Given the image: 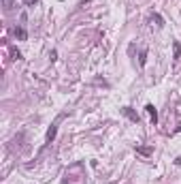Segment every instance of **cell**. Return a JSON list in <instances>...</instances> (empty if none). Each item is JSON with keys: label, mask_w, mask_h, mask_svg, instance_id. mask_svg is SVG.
<instances>
[{"label": "cell", "mask_w": 181, "mask_h": 184, "mask_svg": "<svg viewBox=\"0 0 181 184\" xmlns=\"http://www.w3.org/2000/svg\"><path fill=\"white\" fill-rule=\"evenodd\" d=\"M13 58L19 60V58H21V51H19V49H13Z\"/></svg>", "instance_id": "obj_11"}, {"label": "cell", "mask_w": 181, "mask_h": 184, "mask_svg": "<svg viewBox=\"0 0 181 184\" xmlns=\"http://www.w3.org/2000/svg\"><path fill=\"white\" fill-rule=\"evenodd\" d=\"M24 4L26 6H34V4H39V0H24Z\"/></svg>", "instance_id": "obj_10"}, {"label": "cell", "mask_w": 181, "mask_h": 184, "mask_svg": "<svg viewBox=\"0 0 181 184\" xmlns=\"http://www.w3.org/2000/svg\"><path fill=\"white\" fill-rule=\"evenodd\" d=\"M145 109H147V114H149V118H151V122L156 124V122H158V111H156V107H153L151 103H147V105H145Z\"/></svg>", "instance_id": "obj_2"}, {"label": "cell", "mask_w": 181, "mask_h": 184, "mask_svg": "<svg viewBox=\"0 0 181 184\" xmlns=\"http://www.w3.org/2000/svg\"><path fill=\"white\" fill-rule=\"evenodd\" d=\"M122 111H124V116H128V118H130V120H132L134 124H138V122H141V118H138V114H136V111L132 109V107H124Z\"/></svg>", "instance_id": "obj_1"}, {"label": "cell", "mask_w": 181, "mask_h": 184, "mask_svg": "<svg viewBox=\"0 0 181 184\" xmlns=\"http://www.w3.org/2000/svg\"><path fill=\"white\" fill-rule=\"evenodd\" d=\"M153 22H156V26H164V19H162V15H158V13H153Z\"/></svg>", "instance_id": "obj_6"}, {"label": "cell", "mask_w": 181, "mask_h": 184, "mask_svg": "<svg viewBox=\"0 0 181 184\" xmlns=\"http://www.w3.org/2000/svg\"><path fill=\"white\" fill-rule=\"evenodd\" d=\"M145 62H147V51L143 49V51H141V56H138V64H141V66H145Z\"/></svg>", "instance_id": "obj_5"}, {"label": "cell", "mask_w": 181, "mask_h": 184, "mask_svg": "<svg viewBox=\"0 0 181 184\" xmlns=\"http://www.w3.org/2000/svg\"><path fill=\"white\" fill-rule=\"evenodd\" d=\"M173 49H175V58H179L181 56V45L179 43H173Z\"/></svg>", "instance_id": "obj_9"}, {"label": "cell", "mask_w": 181, "mask_h": 184, "mask_svg": "<svg viewBox=\"0 0 181 184\" xmlns=\"http://www.w3.org/2000/svg\"><path fill=\"white\" fill-rule=\"evenodd\" d=\"M13 6H15V2H13V0H4V11H11Z\"/></svg>", "instance_id": "obj_8"}, {"label": "cell", "mask_w": 181, "mask_h": 184, "mask_svg": "<svg viewBox=\"0 0 181 184\" xmlns=\"http://www.w3.org/2000/svg\"><path fill=\"white\" fill-rule=\"evenodd\" d=\"M55 131H58V126H55V124H51V129L47 131V141H51V139L55 137Z\"/></svg>", "instance_id": "obj_4"}, {"label": "cell", "mask_w": 181, "mask_h": 184, "mask_svg": "<svg viewBox=\"0 0 181 184\" xmlns=\"http://www.w3.org/2000/svg\"><path fill=\"white\" fill-rule=\"evenodd\" d=\"M136 152H138V154H145V156H149V154H151V148H136Z\"/></svg>", "instance_id": "obj_7"}, {"label": "cell", "mask_w": 181, "mask_h": 184, "mask_svg": "<svg viewBox=\"0 0 181 184\" xmlns=\"http://www.w3.org/2000/svg\"><path fill=\"white\" fill-rule=\"evenodd\" d=\"M15 37H17L19 41H26V39H28V32H26L24 28H15Z\"/></svg>", "instance_id": "obj_3"}, {"label": "cell", "mask_w": 181, "mask_h": 184, "mask_svg": "<svg viewBox=\"0 0 181 184\" xmlns=\"http://www.w3.org/2000/svg\"><path fill=\"white\" fill-rule=\"evenodd\" d=\"M175 163H177V165H181V156H177V161H175Z\"/></svg>", "instance_id": "obj_12"}]
</instances>
